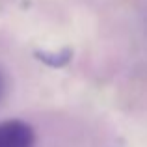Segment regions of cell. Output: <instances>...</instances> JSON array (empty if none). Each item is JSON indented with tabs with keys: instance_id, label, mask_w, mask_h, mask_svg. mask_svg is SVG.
I'll return each instance as SVG.
<instances>
[{
	"instance_id": "cell-1",
	"label": "cell",
	"mask_w": 147,
	"mask_h": 147,
	"mask_svg": "<svg viewBox=\"0 0 147 147\" xmlns=\"http://www.w3.org/2000/svg\"><path fill=\"white\" fill-rule=\"evenodd\" d=\"M0 147H36V132L28 123L9 119L0 123Z\"/></svg>"
},
{
	"instance_id": "cell-2",
	"label": "cell",
	"mask_w": 147,
	"mask_h": 147,
	"mask_svg": "<svg viewBox=\"0 0 147 147\" xmlns=\"http://www.w3.org/2000/svg\"><path fill=\"white\" fill-rule=\"evenodd\" d=\"M71 56H73V50L71 49H63L60 52H43V50H37L36 52V58L43 63L50 65V67H63L71 61Z\"/></svg>"
},
{
	"instance_id": "cell-3",
	"label": "cell",
	"mask_w": 147,
	"mask_h": 147,
	"mask_svg": "<svg viewBox=\"0 0 147 147\" xmlns=\"http://www.w3.org/2000/svg\"><path fill=\"white\" fill-rule=\"evenodd\" d=\"M4 93V80H2V75H0V97H2Z\"/></svg>"
}]
</instances>
